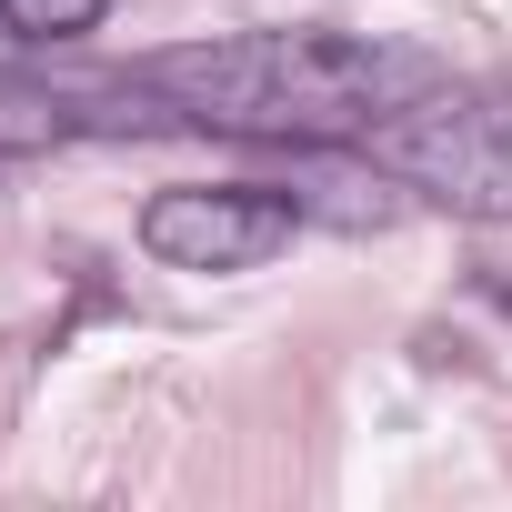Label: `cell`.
Here are the masks:
<instances>
[{
	"label": "cell",
	"instance_id": "6da1fadb",
	"mask_svg": "<svg viewBox=\"0 0 512 512\" xmlns=\"http://www.w3.org/2000/svg\"><path fill=\"white\" fill-rule=\"evenodd\" d=\"M161 121L231 131V141H362L442 71L372 31H231L131 71Z\"/></svg>",
	"mask_w": 512,
	"mask_h": 512
},
{
	"label": "cell",
	"instance_id": "5b68a950",
	"mask_svg": "<svg viewBox=\"0 0 512 512\" xmlns=\"http://www.w3.org/2000/svg\"><path fill=\"white\" fill-rule=\"evenodd\" d=\"M111 21V0H0V51H61Z\"/></svg>",
	"mask_w": 512,
	"mask_h": 512
},
{
	"label": "cell",
	"instance_id": "3957f363",
	"mask_svg": "<svg viewBox=\"0 0 512 512\" xmlns=\"http://www.w3.org/2000/svg\"><path fill=\"white\" fill-rule=\"evenodd\" d=\"M302 201L272 181H171L141 201V251L171 272H262L272 251H292Z\"/></svg>",
	"mask_w": 512,
	"mask_h": 512
},
{
	"label": "cell",
	"instance_id": "277c9868",
	"mask_svg": "<svg viewBox=\"0 0 512 512\" xmlns=\"http://www.w3.org/2000/svg\"><path fill=\"white\" fill-rule=\"evenodd\" d=\"M121 81H91V91H41V81H0V151H41V141H71V131H121V111H101Z\"/></svg>",
	"mask_w": 512,
	"mask_h": 512
},
{
	"label": "cell",
	"instance_id": "7a4b0ae2",
	"mask_svg": "<svg viewBox=\"0 0 512 512\" xmlns=\"http://www.w3.org/2000/svg\"><path fill=\"white\" fill-rule=\"evenodd\" d=\"M362 151L392 181H412L422 201H442V211L512 221V81H492V91H442L432 81L422 101L372 121Z\"/></svg>",
	"mask_w": 512,
	"mask_h": 512
}]
</instances>
